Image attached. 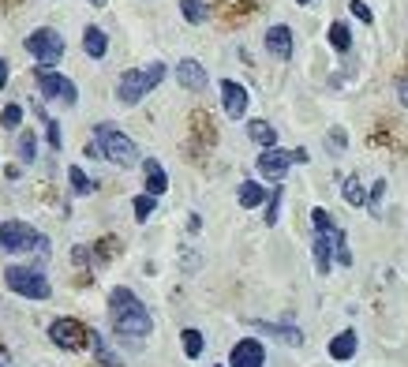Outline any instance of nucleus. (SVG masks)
I'll return each mask as SVG.
<instances>
[{
  "label": "nucleus",
  "mask_w": 408,
  "mask_h": 367,
  "mask_svg": "<svg viewBox=\"0 0 408 367\" xmlns=\"http://www.w3.org/2000/svg\"><path fill=\"white\" fill-rule=\"evenodd\" d=\"M314 244H311V252H314V270L319 273H330V262H352V252H348V236L345 229H337L334 225V218H330V210H322V206H314Z\"/></svg>",
  "instance_id": "1"
},
{
  "label": "nucleus",
  "mask_w": 408,
  "mask_h": 367,
  "mask_svg": "<svg viewBox=\"0 0 408 367\" xmlns=\"http://www.w3.org/2000/svg\"><path fill=\"white\" fill-rule=\"evenodd\" d=\"M109 319H113V330L120 337H147L154 330V315L124 285H116L109 293Z\"/></svg>",
  "instance_id": "2"
},
{
  "label": "nucleus",
  "mask_w": 408,
  "mask_h": 367,
  "mask_svg": "<svg viewBox=\"0 0 408 367\" xmlns=\"http://www.w3.org/2000/svg\"><path fill=\"white\" fill-rule=\"evenodd\" d=\"M94 147H98L101 157H109V162L120 165V169H131L135 162H142L139 147L124 135L120 128H113V124H94Z\"/></svg>",
  "instance_id": "3"
},
{
  "label": "nucleus",
  "mask_w": 408,
  "mask_h": 367,
  "mask_svg": "<svg viewBox=\"0 0 408 367\" xmlns=\"http://www.w3.org/2000/svg\"><path fill=\"white\" fill-rule=\"evenodd\" d=\"M165 79V64H147V68H131L120 75V86H116V98H120L124 105H139L142 98L150 94V90Z\"/></svg>",
  "instance_id": "4"
},
{
  "label": "nucleus",
  "mask_w": 408,
  "mask_h": 367,
  "mask_svg": "<svg viewBox=\"0 0 408 367\" xmlns=\"http://www.w3.org/2000/svg\"><path fill=\"white\" fill-rule=\"evenodd\" d=\"M0 252H45L49 240L26 221H0Z\"/></svg>",
  "instance_id": "5"
},
{
  "label": "nucleus",
  "mask_w": 408,
  "mask_h": 367,
  "mask_svg": "<svg viewBox=\"0 0 408 367\" xmlns=\"http://www.w3.org/2000/svg\"><path fill=\"white\" fill-rule=\"evenodd\" d=\"M26 52L38 60V68L52 72V64H60V57H64V38L52 26H38V30L26 34Z\"/></svg>",
  "instance_id": "6"
},
{
  "label": "nucleus",
  "mask_w": 408,
  "mask_h": 367,
  "mask_svg": "<svg viewBox=\"0 0 408 367\" xmlns=\"http://www.w3.org/2000/svg\"><path fill=\"white\" fill-rule=\"evenodd\" d=\"M4 281H8V288L11 293H19V296H26V300H49V278L42 270H34V266H8L4 270Z\"/></svg>",
  "instance_id": "7"
},
{
  "label": "nucleus",
  "mask_w": 408,
  "mask_h": 367,
  "mask_svg": "<svg viewBox=\"0 0 408 367\" xmlns=\"http://www.w3.org/2000/svg\"><path fill=\"white\" fill-rule=\"evenodd\" d=\"M49 341L64 352H83L90 345V326H83L79 319H57L49 326Z\"/></svg>",
  "instance_id": "8"
},
{
  "label": "nucleus",
  "mask_w": 408,
  "mask_h": 367,
  "mask_svg": "<svg viewBox=\"0 0 408 367\" xmlns=\"http://www.w3.org/2000/svg\"><path fill=\"white\" fill-rule=\"evenodd\" d=\"M34 79H38V86H42L45 98L64 101V105H75V101H79V90H75L72 79H64V75H57V72H45V68H38Z\"/></svg>",
  "instance_id": "9"
},
{
  "label": "nucleus",
  "mask_w": 408,
  "mask_h": 367,
  "mask_svg": "<svg viewBox=\"0 0 408 367\" xmlns=\"http://www.w3.org/2000/svg\"><path fill=\"white\" fill-rule=\"evenodd\" d=\"M288 165H293V150L266 147V154H259V173L266 176V180H285Z\"/></svg>",
  "instance_id": "10"
},
{
  "label": "nucleus",
  "mask_w": 408,
  "mask_h": 367,
  "mask_svg": "<svg viewBox=\"0 0 408 367\" xmlns=\"http://www.w3.org/2000/svg\"><path fill=\"white\" fill-rule=\"evenodd\" d=\"M229 363L232 367H262V363H266V349H262L255 337H244V341H236V345H232Z\"/></svg>",
  "instance_id": "11"
},
{
  "label": "nucleus",
  "mask_w": 408,
  "mask_h": 367,
  "mask_svg": "<svg viewBox=\"0 0 408 367\" xmlns=\"http://www.w3.org/2000/svg\"><path fill=\"white\" fill-rule=\"evenodd\" d=\"M176 79H180V86H183V90H191V94L206 90V83H210V79H206V68H203L199 60H191V57L176 64Z\"/></svg>",
  "instance_id": "12"
},
{
  "label": "nucleus",
  "mask_w": 408,
  "mask_h": 367,
  "mask_svg": "<svg viewBox=\"0 0 408 367\" xmlns=\"http://www.w3.org/2000/svg\"><path fill=\"white\" fill-rule=\"evenodd\" d=\"M221 105H225V116L240 120L247 113V90L240 83H232V79H225V83H221Z\"/></svg>",
  "instance_id": "13"
},
{
  "label": "nucleus",
  "mask_w": 408,
  "mask_h": 367,
  "mask_svg": "<svg viewBox=\"0 0 408 367\" xmlns=\"http://www.w3.org/2000/svg\"><path fill=\"white\" fill-rule=\"evenodd\" d=\"M266 49H270L278 60H288V57H293V30H288L285 23L270 26V30H266Z\"/></svg>",
  "instance_id": "14"
},
{
  "label": "nucleus",
  "mask_w": 408,
  "mask_h": 367,
  "mask_svg": "<svg viewBox=\"0 0 408 367\" xmlns=\"http://www.w3.org/2000/svg\"><path fill=\"white\" fill-rule=\"evenodd\" d=\"M191 135L199 139L195 142V150H206V147H214V124H210V116L206 113H191Z\"/></svg>",
  "instance_id": "15"
},
{
  "label": "nucleus",
  "mask_w": 408,
  "mask_h": 367,
  "mask_svg": "<svg viewBox=\"0 0 408 367\" xmlns=\"http://www.w3.org/2000/svg\"><path fill=\"white\" fill-rule=\"evenodd\" d=\"M142 169H147V195H165V188H169V176H165V169H162V162H154V157H147L142 162Z\"/></svg>",
  "instance_id": "16"
},
{
  "label": "nucleus",
  "mask_w": 408,
  "mask_h": 367,
  "mask_svg": "<svg viewBox=\"0 0 408 367\" xmlns=\"http://www.w3.org/2000/svg\"><path fill=\"white\" fill-rule=\"evenodd\" d=\"M83 49H86V57H94V60H101L105 52H109V38H105L101 26H86L83 30Z\"/></svg>",
  "instance_id": "17"
},
{
  "label": "nucleus",
  "mask_w": 408,
  "mask_h": 367,
  "mask_svg": "<svg viewBox=\"0 0 408 367\" xmlns=\"http://www.w3.org/2000/svg\"><path fill=\"white\" fill-rule=\"evenodd\" d=\"M255 330L278 337V341H288V345H304V334L296 330V326H281V322H251Z\"/></svg>",
  "instance_id": "18"
},
{
  "label": "nucleus",
  "mask_w": 408,
  "mask_h": 367,
  "mask_svg": "<svg viewBox=\"0 0 408 367\" xmlns=\"http://www.w3.org/2000/svg\"><path fill=\"white\" fill-rule=\"evenodd\" d=\"M330 356H334V360H352V356H356V334H352V330L337 334V337L330 341Z\"/></svg>",
  "instance_id": "19"
},
{
  "label": "nucleus",
  "mask_w": 408,
  "mask_h": 367,
  "mask_svg": "<svg viewBox=\"0 0 408 367\" xmlns=\"http://www.w3.org/2000/svg\"><path fill=\"white\" fill-rule=\"evenodd\" d=\"M236 199H240L244 210H251V206H259L262 199H266V188H262V184H255V180H244L240 191H236Z\"/></svg>",
  "instance_id": "20"
},
{
  "label": "nucleus",
  "mask_w": 408,
  "mask_h": 367,
  "mask_svg": "<svg viewBox=\"0 0 408 367\" xmlns=\"http://www.w3.org/2000/svg\"><path fill=\"white\" fill-rule=\"evenodd\" d=\"M247 135H251L259 147H278V131H273V124H266V120H251L247 124Z\"/></svg>",
  "instance_id": "21"
},
{
  "label": "nucleus",
  "mask_w": 408,
  "mask_h": 367,
  "mask_svg": "<svg viewBox=\"0 0 408 367\" xmlns=\"http://www.w3.org/2000/svg\"><path fill=\"white\" fill-rule=\"evenodd\" d=\"M90 345H94V352H98V360H101L105 367H124V360L116 356V352H113L109 345H105V337H101L98 330H90Z\"/></svg>",
  "instance_id": "22"
},
{
  "label": "nucleus",
  "mask_w": 408,
  "mask_h": 367,
  "mask_svg": "<svg viewBox=\"0 0 408 367\" xmlns=\"http://www.w3.org/2000/svg\"><path fill=\"white\" fill-rule=\"evenodd\" d=\"M330 45H334L337 52H348V49H352V30H348L341 19L330 23Z\"/></svg>",
  "instance_id": "23"
},
{
  "label": "nucleus",
  "mask_w": 408,
  "mask_h": 367,
  "mask_svg": "<svg viewBox=\"0 0 408 367\" xmlns=\"http://www.w3.org/2000/svg\"><path fill=\"white\" fill-rule=\"evenodd\" d=\"M341 195H345V203L348 206H363L367 203V195H363V184L356 176H348L345 184H341Z\"/></svg>",
  "instance_id": "24"
},
{
  "label": "nucleus",
  "mask_w": 408,
  "mask_h": 367,
  "mask_svg": "<svg viewBox=\"0 0 408 367\" xmlns=\"http://www.w3.org/2000/svg\"><path fill=\"white\" fill-rule=\"evenodd\" d=\"M203 349H206L203 334L195 330V326H188V330H183V352H188L191 360H199V356H203Z\"/></svg>",
  "instance_id": "25"
},
{
  "label": "nucleus",
  "mask_w": 408,
  "mask_h": 367,
  "mask_svg": "<svg viewBox=\"0 0 408 367\" xmlns=\"http://www.w3.org/2000/svg\"><path fill=\"white\" fill-rule=\"evenodd\" d=\"M180 11H183V19H188V23H203L210 16L203 0H180Z\"/></svg>",
  "instance_id": "26"
},
{
  "label": "nucleus",
  "mask_w": 408,
  "mask_h": 367,
  "mask_svg": "<svg viewBox=\"0 0 408 367\" xmlns=\"http://www.w3.org/2000/svg\"><path fill=\"white\" fill-rule=\"evenodd\" d=\"M68 180H72V191H75V195H90V191H94V184H90V176H86L79 165L68 169Z\"/></svg>",
  "instance_id": "27"
},
{
  "label": "nucleus",
  "mask_w": 408,
  "mask_h": 367,
  "mask_svg": "<svg viewBox=\"0 0 408 367\" xmlns=\"http://www.w3.org/2000/svg\"><path fill=\"white\" fill-rule=\"evenodd\" d=\"M19 157H23L26 165H30L34 157H38V139H34V131H23V135H19Z\"/></svg>",
  "instance_id": "28"
},
{
  "label": "nucleus",
  "mask_w": 408,
  "mask_h": 367,
  "mask_svg": "<svg viewBox=\"0 0 408 367\" xmlns=\"http://www.w3.org/2000/svg\"><path fill=\"white\" fill-rule=\"evenodd\" d=\"M0 124H4V128H19L23 124V105H4V109H0Z\"/></svg>",
  "instance_id": "29"
},
{
  "label": "nucleus",
  "mask_w": 408,
  "mask_h": 367,
  "mask_svg": "<svg viewBox=\"0 0 408 367\" xmlns=\"http://www.w3.org/2000/svg\"><path fill=\"white\" fill-rule=\"evenodd\" d=\"M281 195H285V188H273L270 206H266V225H278V218H281Z\"/></svg>",
  "instance_id": "30"
},
{
  "label": "nucleus",
  "mask_w": 408,
  "mask_h": 367,
  "mask_svg": "<svg viewBox=\"0 0 408 367\" xmlns=\"http://www.w3.org/2000/svg\"><path fill=\"white\" fill-rule=\"evenodd\" d=\"M38 113H42V120H45V135H49V147H52V150H60V124H57V120H49L42 105H38Z\"/></svg>",
  "instance_id": "31"
},
{
  "label": "nucleus",
  "mask_w": 408,
  "mask_h": 367,
  "mask_svg": "<svg viewBox=\"0 0 408 367\" xmlns=\"http://www.w3.org/2000/svg\"><path fill=\"white\" fill-rule=\"evenodd\" d=\"M154 195H139V199H135V218L139 221H150V214H154Z\"/></svg>",
  "instance_id": "32"
},
{
  "label": "nucleus",
  "mask_w": 408,
  "mask_h": 367,
  "mask_svg": "<svg viewBox=\"0 0 408 367\" xmlns=\"http://www.w3.org/2000/svg\"><path fill=\"white\" fill-rule=\"evenodd\" d=\"M348 8H352V16H356L360 23H375V11L367 8V0H348Z\"/></svg>",
  "instance_id": "33"
},
{
  "label": "nucleus",
  "mask_w": 408,
  "mask_h": 367,
  "mask_svg": "<svg viewBox=\"0 0 408 367\" xmlns=\"http://www.w3.org/2000/svg\"><path fill=\"white\" fill-rule=\"evenodd\" d=\"M345 142H348V135H345V131H341V128H337V131H330V147H334V150H341V147H345Z\"/></svg>",
  "instance_id": "34"
},
{
  "label": "nucleus",
  "mask_w": 408,
  "mask_h": 367,
  "mask_svg": "<svg viewBox=\"0 0 408 367\" xmlns=\"http://www.w3.org/2000/svg\"><path fill=\"white\" fill-rule=\"evenodd\" d=\"M397 98H401V105H404V109H408V75H404L401 83H397Z\"/></svg>",
  "instance_id": "35"
},
{
  "label": "nucleus",
  "mask_w": 408,
  "mask_h": 367,
  "mask_svg": "<svg viewBox=\"0 0 408 367\" xmlns=\"http://www.w3.org/2000/svg\"><path fill=\"white\" fill-rule=\"evenodd\" d=\"M382 191H386V184H382V180H378V184H375V188H371V206H375L378 199H382Z\"/></svg>",
  "instance_id": "36"
},
{
  "label": "nucleus",
  "mask_w": 408,
  "mask_h": 367,
  "mask_svg": "<svg viewBox=\"0 0 408 367\" xmlns=\"http://www.w3.org/2000/svg\"><path fill=\"white\" fill-rule=\"evenodd\" d=\"M4 83H8V60H0V90H4Z\"/></svg>",
  "instance_id": "37"
},
{
  "label": "nucleus",
  "mask_w": 408,
  "mask_h": 367,
  "mask_svg": "<svg viewBox=\"0 0 408 367\" xmlns=\"http://www.w3.org/2000/svg\"><path fill=\"white\" fill-rule=\"evenodd\" d=\"M4 4H8V8H16V4H23V0H4Z\"/></svg>",
  "instance_id": "38"
},
{
  "label": "nucleus",
  "mask_w": 408,
  "mask_h": 367,
  "mask_svg": "<svg viewBox=\"0 0 408 367\" xmlns=\"http://www.w3.org/2000/svg\"><path fill=\"white\" fill-rule=\"evenodd\" d=\"M86 4H94V8H101V4H105V0H86Z\"/></svg>",
  "instance_id": "39"
},
{
  "label": "nucleus",
  "mask_w": 408,
  "mask_h": 367,
  "mask_svg": "<svg viewBox=\"0 0 408 367\" xmlns=\"http://www.w3.org/2000/svg\"><path fill=\"white\" fill-rule=\"evenodd\" d=\"M296 4H311V0H296Z\"/></svg>",
  "instance_id": "40"
}]
</instances>
